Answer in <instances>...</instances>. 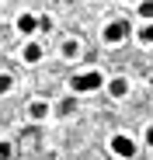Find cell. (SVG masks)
I'll return each mask as SVG.
<instances>
[{
	"label": "cell",
	"instance_id": "cell-12",
	"mask_svg": "<svg viewBox=\"0 0 153 160\" xmlns=\"http://www.w3.org/2000/svg\"><path fill=\"white\" fill-rule=\"evenodd\" d=\"M11 157H14V146L7 139H0V160H11Z\"/></svg>",
	"mask_w": 153,
	"mask_h": 160
},
{
	"label": "cell",
	"instance_id": "cell-13",
	"mask_svg": "<svg viewBox=\"0 0 153 160\" xmlns=\"http://www.w3.org/2000/svg\"><path fill=\"white\" fill-rule=\"evenodd\" d=\"M143 139H146V146H153V125H150V129L143 132Z\"/></svg>",
	"mask_w": 153,
	"mask_h": 160
},
{
	"label": "cell",
	"instance_id": "cell-7",
	"mask_svg": "<svg viewBox=\"0 0 153 160\" xmlns=\"http://www.w3.org/2000/svg\"><path fill=\"white\" fill-rule=\"evenodd\" d=\"M21 59L28 63V66H35V63L42 59V45H38V42H28V45L21 49Z\"/></svg>",
	"mask_w": 153,
	"mask_h": 160
},
{
	"label": "cell",
	"instance_id": "cell-3",
	"mask_svg": "<svg viewBox=\"0 0 153 160\" xmlns=\"http://www.w3.org/2000/svg\"><path fill=\"white\" fill-rule=\"evenodd\" d=\"M125 35H129V24H125V21H108V24H105V32H101V38H105L108 45L125 42Z\"/></svg>",
	"mask_w": 153,
	"mask_h": 160
},
{
	"label": "cell",
	"instance_id": "cell-1",
	"mask_svg": "<svg viewBox=\"0 0 153 160\" xmlns=\"http://www.w3.org/2000/svg\"><path fill=\"white\" fill-rule=\"evenodd\" d=\"M105 87V73L101 70H84V73H73L70 77V91L73 94H94Z\"/></svg>",
	"mask_w": 153,
	"mask_h": 160
},
{
	"label": "cell",
	"instance_id": "cell-10",
	"mask_svg": "<svg viewBox=\"0 0 153 160\" xmlns=\"http://www.w3.org/2000/svg\"><path fill=\"white\" fill-rule=\"evenodd\" d=\"M14 91V77L11 73H0V94H11Z\"/></svg>",
	"mask_w": 153,
	"mask_h": 160
},
{
	"label": "cell",
	"instance_id": "cell-2",
	"mask_svg": "<svg viewBox=\"0 0 153 160\" xmlns=\"http://www.w3.org/2000/svg\"><path fill=\"white\" fill-rule=\"evenodd\" d=\"M108 150H111L118 160H132V157H136V139L125 136V132H115V136L108 139Z\"/></svg>",
	"mask_w": 153,
	"mask_h": 160
},
{
	"label": "cell",
	"instance_id": "cell-11",
	"mask_svg": "<svg viewBox=\"0 0 153 160\" xmlns=\"http://www.w3.org/2000/svg\"><path fill=\"white\" fill-rule=\"evenodd\" d=\"M139 18L143 21H153V0H143V4H139Z\"/></svg>",
	"mask_w": 153,
	"mask_h": 160
},
{
	"label": "cell",
	"instance_id": "cell-9",
	"mask_svg": "<svg viewBox=\"0 0 153 160\" xmlns=\"http://www.w3.org/2000/svg\"><path fill=\"white\" fill-rule=\"evenodd\" d=\"M136 38H139V45H153V21L139 24V32H136Z\"/></svg>",
	"mask_w": 153,
	"mask_h": 160
},
{
	"label": "cell",
	"instance_id": "cell-6",
	"mask_svg": "<svg viewBox=\"0 0 153 160\" xmlns=\"http://www.w3.org/2000/svg\"><path fill=\"white\" fill-rule=\"evenodd\" d=\"M17 32L21 35H35L38 32V14H21L17 18Z\"/></svg>",
	"mask_w": 153,
	"mask_h": 160
},
{
	"label": "cell",
	"instance_id": "cell-4",
	"mask_svg": "<svg viewBox=\"0 0 153 160\" xmlns=\"http://www.w3.org/2000/svg\"><path fill=\"white\" fill-rule=\"evenodd\" d=\"M28 118H32V122H42V118H49V101H42V98L28 101Z\"/></svg>",
	"mask_w": 153,
	"mask_h": 160
},
{
	"label": "cell",
	"instance_id": "cell-5",
	"mask_svg": "<svg viewBox=\"0 0 153 160\" xmlns=\"http://www.w3.org/2000/svg\"><path fill=\"white\" fill-rule=\"evenodd\" d=\"M105 87H108L111 98H125V94H129V80H125V77H111V80H105Z\"/></svg>",
	"mask_w": 153,
	"mask_h": 160
},
{
	"label": "cell",
	"instance_id": "cell-8",
	"mask_svg": "<svg viewBox=\"0 0 153 160\" xmlns=\"http://www.w3.org/2000/svg\"><path fill=\"white\" fill-rule=\"evenodd\" d=\"M59 52H63V59H76V56H80V42H76V38H66Z\"/></svg>",
	"mask_w": 153,
	"mask_h": 160
},
{
	"label": "cell",
	"instance_id": "cell-14",
	"mask_svg": "<svg viewBox=\"0 0 153 160\" xmlns=\"http://www.w3.org/2000/svg\"><path fill=\"white\" fill-rule=\"evenodd\" d=\"M150 91H153V77H150Z\"/></svg>",
	"mask_w": 153,
	"mask_h": 160
}]
</instances>
